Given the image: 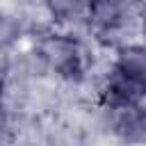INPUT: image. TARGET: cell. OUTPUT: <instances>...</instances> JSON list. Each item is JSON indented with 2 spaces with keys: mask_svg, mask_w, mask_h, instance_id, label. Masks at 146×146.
Returning a JSON list of instances; mask_svg holds the SVG:
<instances>
[{
  "mask_svg": "<svg viewBox=\"0 0 146 146\" xmlns=\"http://www.w3.org/2000/svg\"><path fill=\"white\" fill-rule=\"evenodd\" d=\"M112 66L121 75H125L128 80H132L146 89V43L130 41V43L119 46Z\"/></svg>",
  "mask_w": 146,
  "mask_h": 146,
  "instance_id": "cell-4",
  "label": "cell"
},
{
  "mask_svg": "<svg viewBox=\"0 0 146 146\" xmlns=\"http://www.w3.org/2000/svg\"><path fill=\"white\" fill-rule=\"evenodd\" d=\"M5 91H7V73H5V71H2V66H0V100H2Z\"/></svg>",
  "mask_w": 146,
  "mask_h": 146,
  "instance_id": "cell-6",
  "label": "cell"
},
{
  "mask_svg": "<svg viewBox=\"0 0 146 146\" xmlns=\"http://www.w3.org/2000/svg\"><path fill=\"white\" fill-rule=\"evenodd\" d=\"M141 2L139 0H94L87 14L89 27L96 36H119L130 27L141 23Z\"/></svg>",
  "mask_w": 146,
  "mask_h": 146,
  "instance_id": "cell-1",
  "label": "cell"
},
{
  "mask_svg": "<svg viewBox=\"0 0 146 146\" xmlns=\"http://www.w3.org/2000/svg\"><path fill=\"white\" fill-rule=\"evenodd\" d=\"M144 34H146V32H144Z\"/></svg>",
  "mask_w": 146,
  "mask_h": 146,
  "instance_id": "cell-7",
  "label": "cell"
},
{
  "mask_svg": "<svg viewBox=\"0 0 146 146\" xmlns=\"http://www.w3.org/2000/svg\"><path fill=\"white\" fill-rule=\"evenodd\" d=\"M110 110V128L116 137L128 141H141L146 139V105L132 103L121 107H107Z\"/></svg>",
  "mask_w": 146,
  "mask_h": 146,
  "instance_id": "cell-3",
  "label": "cell"
},
{
  "mask_svg": "<svg viewBox=\"0 0 146 146\" xmlns=\"http://www.w3.org/2000/svg\"><path fill=\"white\" fill-rule=\"evenodd\" d=\"M36 55L50 71L64 78L82 73V48L68 34H46L36 43Z\"/></svg>",
  "mask_w": 146,
  "mask_h": 146,
  "instance_id": "cell-2",
  "label": "cell"
},
{
  "mask_svg": "<svg viewBox=\"0 0 146 146\" xmlns=\"http://www.w3.org/2000/svg\"><path fill=\"white\" fill-rule=\"evenodd\" d=\"M94 0H43L46 11L59 21V23H75V21H87L89 7Z\"/></svg>",
  "mask_w": 146,
  "mask_h": 146,
  "instance_id": "cell-5",
  "label": "cell"
}]
</instances>
